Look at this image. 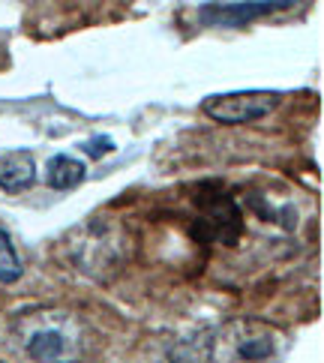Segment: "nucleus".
<instances>
[{
    "instance_id": "2",
    "label": "nucleus",
    "mask_w": 324,
    "mask_h": 363,
    "mask_svg": "<svg viewBox=\"0 0 324 363\" xmlns=\"http://www.w3.org/2000/svg\"><path fill=\"white\" fill-rule=\"evenodd\" d=\"M21 348L36 363H79L84 354V324L69 309H33L16 321Z\"/></svg>"
},
{
    "instance_id": "6",
    "label": "nucleus",
    "mask_w": 324,
    "mask_h": 363,
    "mask_svg": "<svg viewBox=\"0 0 324 363\" xmlns=\"http://www.w3.org/2000/svg\"><path fill=\"white\" fill-rule=\"evenodd\" d=\"M84 177H87L84 162L69 157V153H55V157L45 162V184L51 189H60V192L75 189L79 184H84Z\"/></svg>"
},
{
    "instance_id": "7",
    "label": "nucleus",
    "mask_w": 324,
    "mask_h": 363,
    "mask_svg": "<svg viewBox=\"0 0 324 363\" xmlns=\"http://www.w3.org/2000/svg\"><path fill=\"white\" fill-rule=\"evenodd\" d=\"M21 279V262L18 252L12 246V238L6 235V228H0V282H16Z\"/></svg>"
},
{
    "instance_id": "5",
    "label": "nucleus",
    "mask_w": 324,
    "mask_h": 363,
    "mask_svg": "<svg viewBox=\"0 0 324 363\" xmlns=\"http://www.w3.org/2000/svg\"><path fill=\"white\" fill-rule=\"evenodd\" d=\"M36 180V162L30 150H9L0 157V189L21 192Z\"/></svg>"
},
{
    "instance_id": "4",
    "label": "nucleus",
    "mask_w": 324,
    "mask_h": 363,
    "mask_svg": "<svg viewBox=\"0 0 324 363\" xmlns=\"http://www.w3.org/2000/svg\"><path fill=\"white\" fill-rule=\"evenodd\" d=\"M289 6H294L289 0H274V4H264V0H252V4H201L199 21L207 28H240V24H250Z\"/></svg>"
},
{
    "instance_id": "1",
    "label": "nucleus",
    "mask_w": 324,
    "mask_h": 363,
    "mask_svg": "<svg viewBox=\"0 0 324 363\" xmlns=\"http://www.w3.org/2000/svg\"><path fill=\"white\" fill-rule=\"evenodd\" d=\"M282 336L264 321L228 318L172 345V363H276Z\"/></svg>"
},
{
    "instance_id": "3",
    "label": "nucleus",
    "mask_w": 324,
    "mask_h": 363,
    "mask_svg": "<svg viewBox=\"0 0 324 363\" xmlns=\"http://www.w3.org/2000/svg\"><path fill=\"white\" fill-rule=\"evenodd\" d=\"M282 102V94L276 90H235V94H216L204 99V114L213 118L216 123L240 126L267 118L270 111H276Z\"/></svg>"
},
{
    "instance_id": "8",
    "label": "nucleus",
    "mask_w": 324,
    "mask_h": 363,
    "mask_svg": "<svg viewBox=\"0 0 324 363\" xmlns=\"http://www.w3.org/2000/svg\"><path fill=\"white\" fill-rule=\"evenodd\" d=\"M84 150H87L94 160H99V157H106L108 150H114V145H111V138H102V135H99V138H94V141H87Z\"/></svg>"
}]
</instances>
